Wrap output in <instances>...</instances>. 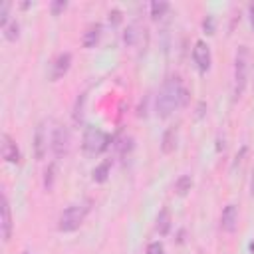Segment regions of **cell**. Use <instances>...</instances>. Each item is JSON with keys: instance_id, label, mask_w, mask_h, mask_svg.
Listing matches in <instances>:
<instances>
[{"instance_id": "obj_1", "label": "cell", "mask_w": 254, "mask_h": 254, "mask_svg": "<svg viewBox=\"0 0 254 254\" xmlns=\"http://www.w3.org/2000/svg\"><path fill=\"white\" fill-rule=\"evenodd\" d=\"M190 99V93L189 89L181 83L179 77H171L163 89L159 91L157 95V103H155V109H157V115L159 117H169L175 109H181V107H187Z\"/></svg>"}, {"instance_id": "obj_2", "label": "cell", "mask_w": 254, "mask_h": 254, "mask_svg": "<svg viewBox=\"0 0 254 254\" xmlns=\"http://www.w3.org/2000/svg\"><path fill=\"white\" fill-rule=\"evenodd\" d=\"M248 62H250V54L246 46H240L236 52V60H234V95L240 97L246 89V81H248Z\"/></svg>"}, {"instance_id": "obj_3", "label": "cell", "mask_w": 254, "mask_h": 254, "mask_svg": "<svg viewBox=\"0 0 254 254\" xmlns=\"http://www.w3.org/2000/svg\"><path fill=\"white\" fill-rule=\"evenodd\" d=\"M109 145V135L97 127H87L83 133V151L89 157L101 155Z\"/></svg>"}, {"instance_id": "obj_4", "label": "cell", "mask_w": 254, "mask_h": 254, "mask_svg": "<svg viewBox=\"0 0 254 254\" xmlns=\"http://www.w3.org/2000/svg\"><path fill=\"white\" fill-rule=\"evenodd\" d=\"M87 214V206L85 204H71L67 206L62 214H60V220H58V228L62 232H73L81 226L83 218Z\"/></svg>"}, {"instance_id": "obj_5", "label": "cell", "mask_w": 254, "mask_h": 254, "mask_svg": "<svg viewBox=\"0 0 254 254\" xmlns=\"http://www.w3.org/2000/svg\"><path fill=\"white\" fill-rule=\"evenodd\" d=\"M69 141H71L69 139V131L64 125H58L54 129V133H52V143H50L54 155L56 157H65L69 153Z\"/></svg>"}, {"instance_id": "obj_6", "label": "cell", "mask_w": 254, "mask_h": 254, "mask_svg": "<svg viewBox=\"0 0 254 254\" xmlns=\"http://www.w3.org/2000/svg\"><path fill=\"white\" fill-rule=\"evenodd\" d=\"M192 58H194V64L198 67L200 73H206L208 67H210V48L204 40H196L194 42V50H192Z\"/></svg>"}, {"instance_id": "obj_7", "label": "cell", "mask_w": 254, "mask_h": 254, "mask_svg": "<svg viewBox=\"0 0 254 254\" xmlns=\"http://www.w3.org/2000/svg\"><path fill=\"white\" fill-rule=\"evenodd\" d=\"M69 64H71V54H69V52H62V54L54 60V64H52L50 79H52V81H58L60 77H64V75L67 73V69H69Z\"/></svg>"}, {"instance_id": "obj_8", "label": "cell", "mask_w": 254, "mask_h": 254, "mask_svg": "<svg viewBox=\"0 0 254 254\" xmlns=\"http://www.w3.org/2000/svg\"><path fill=\"white\" fill-rule=\"evenodd\" d=\"M0 139H2V143H0V147H2V159L6 163H18L20 161V151H18L16 141L8 133H2Z\"/></svg>"}, {"instance_id": "obj_9", "label": "cell", "mask_w": 254, "mask_h": 254, "mask_svg": "<svg viewBox=\"0 0 254 254\" xmlns=\"http://www.w3.org/2000/svg\"><path fill=\"white\" fill-rule=\"evenodd\" d=\"M220 228L224 232H234L238 228V206L236 204H226L220 216Z\"/></svg>"}, {"instance_id": "obj_10", "label": "cell", "mask_w": 254, "mask_h": 254, "mask_svg": "<svg viewBox=\"0 0 254 254\" xmlns=\"http://www.w3.org/2000/svg\"><path fill=\"white\" fill-rule=\"evenodd\" d=\"M12 212H10V202L6 194H2V240L8 242L12 238Z\"/></svg>"}, {"instance_id": "obj_11", "label": "cell", "mask_w": 254, "mask_h": 254, "mask_svg": "<svg viewBox=\"0 0 254 254\" xmlns=\"http://www.w3.org/2000/svg\"><path fill=\"white\" fill-rule=\"evenodd\" d=\"M48 151V137H46V125L40 123L36 127V133H34V153H36V159H44Z\"/></svg>"}, {"instance_id": "obj_12", "label": "cell", "mask_w": 254, "mask_h": 254, "mask_svg": "<svg viewBox=\"0 0 254 254\" xmlns=\"http://www.w3.org/2000/svg\"><path fill=\"white\" fill-rule=\"evenodd\" d=\"M177 141H179V127L177 125H171L165 133H163V139H161V151L163 153H173L177 149Z\"/></svg>"}, {"instance_id": "obj_13", "label": "cell", "mask_w": 254, "mask_h": 254, "mask_svg": "<svg viewBox=\"0 0 254 254\" xmlns=\"http://www.w3.org/2000/svg\"><path fill=\"white\" fill-rule=\"evenodd\" d=\"M99 38H101V24H91V26H87V30L83 32V46L85 48H93L97 42H99Z\"/></svg>"}, {"instance_id": "obj_14", "label": "cell", "mask_w": 254, "mask_h": 254, "mask_svg": "<svg viewBox=\"0 0 254 254\" xmlns=\"http://www.w3.org/2000/svg\"><path fill=\"white\" fill-rule=\"evenodd\" d=\"M171 224H173V220H171V212H169L167 208H161L159 214H157V224H155L157 232H159L161 236H167L169 230H171Z\"/></svg>"}, {"instance_id": "obj_15", "label": "cell", "mask_w": 254, "mask_h": 254, "mask_svg": "<svg viewBox=\"0 0 254 254\" xmlns=\"http://www.w3.org/2000/svg\"><path fill=\"white\" fill-rule=\"evenodd\" d=\"M109 171H111V161L105 159L103 163H99V165L93 169V181H95V183H105L107 177H109Z\"/></svg>"}, {"instance_id": "obj_16", "label": "cell", "mask_w": 254, "mask_h": 254, "mask_svg": "<svg viewBox=\"0 0 254 254\" xmlns=\"http://www.w3.org/2000/svg\"><path fill=\"white\" fill-rule=\"evenodd\" d=\"M190 189H192V177H190V175H181V177L177 179V183H175V190H177V194L185 196Z\"/></svg>"}, {"instance_id": "obj_17", "label": "cell", "mask_w": 254, "mask_h": 254, "mask_svg": "<svg viewBox=\"0 0 254 254\" xmlns=\"http://www.w3.org/2000/svg\"><path fill=\"white\" fill-rule=\"evenodd\" d=\"M56 173H58L56 163H50V165H48V169L44 171V189H46V190H52V189H54V183H56Z\"/></svg>"}, {"instance_id": "obj_18", "label": "cell", "mask_w": 254, "mask_h": 254, "mask_svg": "<svg viewBox=\"0 0 254 254\" xmlns=\"http://www.w3.org/2000/svg\"><path fill=\"white\" fill-rule=\"evenodd\" d=\"M167 10H169V4H167L165 0H153V2H151V16H153L155 20H159Z\"/></svg>"}, {"instance_id": "obj_19", "label": "cell", "mask_w": 254, "mask_h": 254, "mask_svg": "<svg viewBox=\"0 0 254 254\" xmlns=\"http://www.w3.org/2000/svg\"><path fill=\"white\" fill-rule=\"evenodd\" d=\"M4 36H6V40H10V42H14V40L20 36V26H18L16 20H10V22L4 26Z\"/></svg>"}, {"instance_id": "obj_20", "label": "cell", "mask_w": 254, "mask_h": 254, "mask_svg": "<svg viewBox=\"0 0 254 254\" xmlns=\"http://www.w3.org/2000/svg\"><path fill=\"white\" fill-rule=\"evenodd\" d=\"M141 36V32H139V26L137 24H131L127 30H125V36H123V40H125V44H129V46H133L135 42H137V38Z\"/></svg>"}, {"instance_id": "obj_21", "label": "cell", "mask_w": 254, "mask_h": 254, "mask_svg": "<svg viewBox=\"0 0 254 254\" xmlns=\"http://www.w3.org/2000/svg\"><path fill=\"white\" fill-rule=\"evenodd\" d=\"M65 6H67V2H65V0H54V2H52V14H54V16H58L60 12H64V10H65Z\"/></svg>"}, {"instance_id": "obj_22", "label": "cell", "mask_w": 254, "mask_h": 254, "mask_svg": "<svg viewBox=\"0 0 254 254\" xmlns=\"http://www.w3.org/2000/svg\"><path fill=\"white\" fill-rule=\"evenodd\" d=\"M8 8H10V2H2V8H0V24H2V28L10 22L8 20Z\"/></svg>"}, {"instance_id": "obj_23", "label": "cell", "mask_w": 254, "mask_h": 254, "mask_svg": "<svg viewBox=\"0 0 254 254\" xmlns=\"http://www.w3.org/2000/svg\"><path fill=\"white\" fill-rule=\"evenodd\" d=\"M147 254H165V250H163V244H161V242H153V244H149V248H147Z\"/></svg>"}, {"instance_id": "obj_24", "label": "cell", "mask_w": 254, "mask_h": 254, "mask_svg": "<svg viewBox=\"0 0 254 254\" xmlns=\"http://www.w3.org/2000/svg\"><path fill=\"white\" fill-rule=\"evenodd\" d=\"M109 22H111L113 26L119 24V22H121V10H117V8L111 10V12H109Z\"/></svg>"}, {"instance_id": "obj_25", "label": "cell", "mask_w": 254, "mask_h": 254, "mask_svg": "<svg viewBox=\"0 0 254 254\" xmlns=\"http://www.w3.org/2000/svg\"><path fill=\"white\" fill-rule=\"evenodd\" d=\"M202 26H204L206 34H214V22H212V18H210V16H206V18H204Z\"/></svg>"}, {"instance_id": "obj_26", "label": "cell", "mask_w": 254, "mask_h": 254, "mask_svg": "<svg viewBox=\"0 0 254 254\" xmlns=\"http://www.w3.org/2000/svg\"><path fill=\"white\" fill-rule=\"evenodd\" d=\"M248 10H250V24H252V28H254V2L250 4V8H248Z\"/></svg>"}, {"instance_id": "obj_27", "label": "cell", "mask_w": 254, "mask_h": 254, "mask_svg": "<svg viewBox=\"0 0 254 254\" xmlns=\"http://www.w3.org/2000/svg\"><path fill=\"white\" fill-rule=\"evenodd\" d=\"M252 194H254V173H252Z\"/></svg>"}, {"instance_id": "obj_28", "label": "cell", "mask_w": 254, "mask_h": 254, "mask_svg": "<svg viewBox=\"0 0 254 254\" xmlns=\"http://www.w3.org/2000/svg\"><path fill=\"white\" fill-rule=\"evenodd\" d=\"M22 254H32V252H22Z\"/></svg>"}]
</instances>
